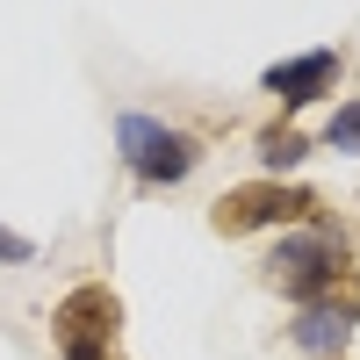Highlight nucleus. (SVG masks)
Masks as SVG:
<instances>
[{"instance_id": "obj_7", "label": "nucleus", "mask_w": 360, "mask_h": 360, "mask_svg": "<svg viewBox=\"0 0 360 360\" xmlns=\"http://www.w3.org/2000/svg\"><path fill=\"white\" fill-rule=\"evenodd\" d=\"M303 159H310V137L303 130H288V123L281 130H259V166L266 173H288V166H303Z\"/></svg>"}, {"instance_id": "obj_5", "label": "nucleus", "mask_w": 360, "mask_h": 360, "mask_svg": "<svg viewBox=\"0 0 360 360\" xmlns=\"http://www.w3.org/2000/svg\"><path fill=\"white\" fill-rule=\"evenodd\" d=\"M259 86H266L281 108H310L317 94H332V86H339V51H303V58H288V65H266Z\"/></svg>"}, {"instance_id": "obj_6", "label": "nucleus", "mask_w": 360, "mask_h": 360, "mask_svg": "<svg viewBox=\"0 0 360 360\" xmlns=\"http://www.w3.org/2000/svg\"><path fill=\"white\" fill-rule=\"evenodd\" d=\"M353 324H360V310L339 303V295H324V303H303V317L288 324V339L303 346V353H317V360H332V353H346Z\"/></svg>"}, {"instance_id": "obj_2", "label": "nucleus", "mask_w": 360, "mask_h": 360, "mask_svg": "<svg viewBox=\"0 0 360 360\" xmlns=\"http://www.w3.org/2000/svg\"><path fill=\"white\" fill-rule=\"evenodd\" d=\"M115 144H123V166L144 180V188H173V180H188L202 166V137L166 130L152 115H123V123H115Z\"/></svg>"}, {"instance_id": "obj_9", "label": "nucleus", "mask_w": 360, "mask_h": 360, "mask_svg": "<svg viewBox=\"0 0 360 360\" xmlns=\"http://www.w3.org/2000/svg\"><path fill=\"white\" fill-rule=\"evenodd\" d=\"M0 259H8V266H29V259H37V245L15 238V231H0Z\"/></svg>"}, {"instance_id": "obj_8", "label": "nucleus", "mask_w": 360, "mask_h": 360, "mask_svg": "<svg viewBox=\"0 0 360 360\" xmlns=\"http://www.w3.org/2000/svg\"><path fill=\"white\" fill-rule=\"evenodd\" d=\"M324 144H332V152H360V101H346L332 123H324Z\"/></svg>"}, {"instance_id": "obj_10", "label": "nucleus", "mask_w": 360, "mask_h": 360, "mask_svg": "<svg viewBox=\"0 0 360 360\" xmlns=\"http://www.w3.org/2000/svg\"><path fill=\"white\" fill-rule=\"evenodd\" d=\"M79 360H115V353H79Z\"/></svg>"}, {"instance_id": "obj_4", "label": "nucleus", "mask_w": 360, "mask_h": 360, "mask_svg": "<svg viewBox=\"0 0 360 360\" xmlns=\"http://www.w3.org/2000/svg\"><path fill=\"white\" fill-rule=\"evenodd\" d=\"M115 324H123V303H115V288L86 281V288H72L65 303H58L51 332H58V353L79 360V353H108V346H115Z\"/></svg>"}, {"instance_id": "obj_1", "label": "nucleus", "mask_w": 360, "mask_h": 360, "mask_svg": "<svg viewBox=\"0 0 360 360\" xmlns=\"http://www.w3.org/2000/svg\"><path fill=\"white\" fill-rule=\"evenodd\" d=\"M259 266H266V288H281L288 303H324V295H339V274L353 266V252L339 231H295Z\"/></svg>"}, {"instance_id": "obj_3", "label": "nucleus", "mask_w": 360, "mask_h": 360, "mask_svg": "<svg viewBox=\"0 0 360 360\" xmlns=\"http://www.w3.org/2000/svg\"><path fill=\"white\" fill-rule=\"evenodd\" d=\"M317 217V195L310 188H281V180H245V188H224L209 224L224 238H245V231H266V224H310Z\"/></svg>"}]
</instances>
